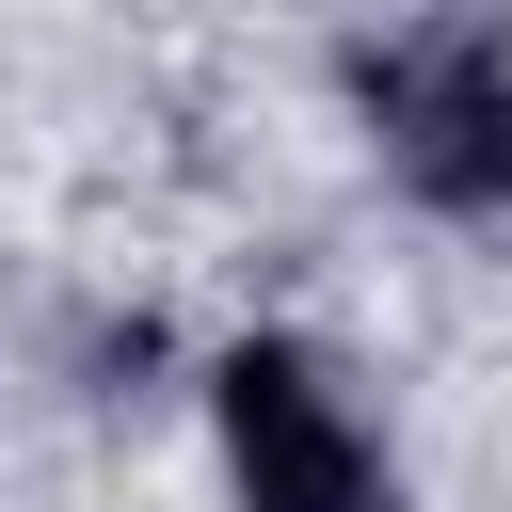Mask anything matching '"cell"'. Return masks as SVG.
<instances>
[{"label": "cell", "mask_w": 512, "mask_h": 512, "mask_svg": "<svg viewBox=\"0 0 512 512\" xmlns=\"http://www.w3.org/2000/svg\"><path fill=\"white\" fill-rule=\"evenodd\" d=\"M224 448H240V512H368L384 496L352 400L304 352H224Z\"/></svg>", "instance_id": "7a4b0ae2"}, {"label": "cell", "mask_w": 512, "mask_h": 512, "mask_svg": "<svg viewBox=\"0 0 512 512\" xmlns=\"http://www.w3.org/2000/svg\"><path fill=\"white\" fill-rule=\"evenodd\" d=\"M352 96L432 208H512V32H480V16L384 32V48H352Z\"/></svg>", "instance_id": "6da1fadb"}]
</instances>
